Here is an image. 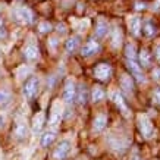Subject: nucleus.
Segmentation results:
<instances>
[{
	"label": "nucleus",
	"mask_w": 160,
	"mask_h": 160,
	"mask_svg": "<svg viewBox=\"0 0 160 160\" xmlns=\"http://www.w3.org/2000/svg\"><path fill=\"white\" fill-rule=\"evenodd\" d=\"M12 100V92L8 88H0V107L8 106Z\"/></svg>",
	"instance_id": "2eb2a0df"
},
{
	"label": "nucleus",
	"mask_w": 160,
	"mask_h": 160,
	"mask_svg": "<svg viewBox=\"0 0 160 160\" xmlns=\"http://www.w3.org/2000/svg\"><path fill=\"white\" fill-rule=\"evenodd\" d=\"M38 28H40V32H47V31L52 29V25H50L49 22H41Z\"/></svg>",
	"instance_id": "bb28decb"
},
{
	"label": "nucleus",
	"mask_w": 160,
	"mask_h": 160,
	"mask_svg": "<svg viewBox=\"0 0 160 160\" xmlns=\"http://www.w3.org/2000/svg\"><path fill=\"white\" fill-rule=\"evenodd\" d=\"M25 134H27V128L19 123V125L16 126V129H15V135L18 137V138H24Z\"/></svg>",
	"instance_id": "a878e982"
},
{
	"label": "nucleus",
	"mask_w": 160,
	"mask_h": 160,
	"mask_svg": "<svg viewBox=\"0 0 160 160\" xmlns=\"http://www.w3.org/2000/svg\"><path fill=\"white\" fill-rule=\"evenodd\" d=\"M121 88L128 97H131L134 94V81H132V78L128 73H123L121 77Z\"/></svg>",
	"instance_id": "423d86ee"
},
{
	"label": "nucleus",
	"mask_w": 160,
	"mask_h": 160,
	"mask_svg": "<svg viewBox=\"0 0 160 160\" xmlns=\"http://www.w3.org/2000/svg\"><path fill=\"white\" fill-rule=\"evenodd\" d=\"M129 28H131L132 34L134 35H140V29H141V19L138 16H134L129 19Z\"/></svg>",
	"instance_id": "6ab92c4d"
},
{
	"label": "nucleus",
	"mask_w": 160,
	"mask_h": 160,
	"mask_svg": "<svg viewBox=\"0 0 160 160\" xmlns=\"http://www.w3.org/2000/svg\"><path fill=\"white\" fill-rule=\"evenodd\" d=\"M54 140H56V131H47L43 137H41V146L43 147L52 146Z\"/></svg>",
	"instance_id": "a211bd4d"
},
{
	"label": "nucleus",
	"mask_w": 160,
	"mask_h": 160,
	"mask_svg": "<svg viewBox=\"0 0 160 160\" xmlns=\"http://www.w3.org/2000/svg\"><path fill=\"white\" fill-rule=\"evenodd\" d=\"M138 128H140V132L142 134V137L147 138V140L154 137V126H153L150 119L144 116V115L138 116Z\"/></svg>",
	"instance_id": "f03ea898"
},
{
	"label": "nucleus",
	"mask_w": 160,
	"mask_h": 160,
	"mask_svg": "<svg viewBox=\"0 0 160 160\" xmlns=\"http://www.w3.org/2000/svg\"><path fill=\"white\" fill-rule=\"evenodd\" d=\"M40 81L37 77H29L24 84V96L27 100H32V98L38 94Z\"/></svg>",
	"instance_id": "f257e3e1"
},
{
	"label": "nucleus",
	"mask_w": 160,
	"mask_h": 160,
	"mask_svg": "<svg viewBox=\"0 0 160 160\" xmlns=\"http://www.w3.org/2000/svg\"><path fill=\"white\" fill-rule=\"evenodd\" d=\"M112 98H113V102L116 103V106L122 110L123 116L125 118L129 116V110H128V107H126V104H125V102H123V98H122L121 94H119V92H113V94H112Z\"/></svg>",
	"instance_id": "ddd939ff"
},
{
	"label": "nucleus",
	"mask_w": 160,
	"mask_h": 160,
	"mask_svg": "<svg viewBox=\"0 0 160 160\" xmlns=\"http://www.w3.org/2000/svg\"><path fill=\"white\" fill-rule=\"evenodd\" d=\"M60 116H62V107L59 104V102H54L53 106H52V115H50V125L56 126L58 122L60 121Z\"/></svg>",
	"instance_id": "9b49d317"
},
{
	"label": "nucleus",
	"mask_w": 160,
	"mask_h": 160,
	"mask_svg": "<svg viewBox=\"0 0 160 160\" xmlns=\"http://www.w3.org/2000/svg\"><path fill=\"white\" fill-rule=\"evenodd\" d=\"M24 56L27 60H29V62H34V60H37L40 56V50L38 47L35 46V44H28L27 47H25L24 50Z\"/></svg>",
	"instance_id": "9d476101"
},
{
	"label": "nucleus",
	"mask_w": 160,
	"mask_h": 160,
	"mask_svg": "<svg viewBox=\"0 0 160 160\" xmlns=\"http://www.w3.org/2000/svg\"><path fill=\"white\" fill-rule=\"evenodd\" d=\"M126 65H128V68H129V71H131V73L135 77V79L138 81V82H144V75H142V72H141V68L140 65H137L135 60H126Z\"/></svg>",
	"instance_id": "1a4fd4ad"
},
{
	"label": "nucleus",
	"mask_w": 160,
	"mask_h": 160,
	"mask_svg": "<svg viewBox=\"0 0 160 160\" xmlns=\"http://www.w3.org/2000/svg\"><path fill=\"white\" fill-rule=\"evenodd\" d=\"M109 25H107V22L104 19H98L97 25H96V35H97L98 38H103L104 35L107 34V31H109Z\"/></svg>",
	"instance_id": "dca6fc26"
},
{
	"label": "nucleus",
	"mask_w": 160,
	"mask_h": 160,
	"mask_svg": "<svg viewBox=\"0 0 160 160\" xmlns=\"http://www.w3.org/2000/svg\"><path fill=\"white\" fill-rule=\"evenodd\" d=\"M44 122H46V115H44V112H38L37 115H34V118H32V131L40 132L43 129Z\"/></svg>",
	"instance_id": "f8f14e48"
},
{
	"label": "nucleus",
	"mask_w": 160,
	"mask_h": 160,
	"mask_svg": "<svg viewBox=\"0 0 160 160\" xmlns=\"http://www.w3.org/2000/svg\"><path fill=\"white\" fill-rule=\"evenodd\" d=\"M69 151H71V142H69V140H62L58 144V147L53 150V153H52V159L65 160L66 156L69 154Z\"/></svg>",
	"instance_id": "7ed1b4c3"
},
{
	"label": "nucleus",
	"mask_w": 160,
	"mask_h": 160,
	"mask_svg": "<svg viewBox=\"0 0 160 160\" xmlns=\"http://www.w3.org/2000/svg\"><path fill=\"white\" fill-rule=\"evenodd\" d=\"M122 44V32H121V29H115L113 31V37H112V46L113 47H119Z\"/></svg>",
	"instance_id": "b1692460"
},
{
	"label": "nucleus",
	"mask_w": 160,
	"mask_h": 160,
	"mask_svg": "<svg viewBox=\"0 0 160 160\" xmlns=\"http://www.w3.org/2000/svg\"><path fill=\"white\" fill-rule=\"evenodd\" d=\"M98 50H100V44L97 41H94V40H90V41L84 44V47L81 49V54L85 56V58H90V56L97 53Z\"/></svg>",
	"instance_id": "6e6552de"
},
{
	"label": "nucleus",
	"mask_w": 160,
	"mask_h": 160,
	"mask_svg": "<svg viewBox=\"0 0 160 160\" xmlns=\"http://www.w3.org/2000/svg\"><path fill=\"white\" fill-rule=\"evenodd\" d=\"M78 46H79V37L73 35V37H71V38L66 41V44H65V49H66V52H68V53H73V52L78 49Z\"/></svg>",
	"instance_id": "f3484780"
},
{
	"label": "nucleus",
	"mask_w": 160,
	"mask_h": 160,
	"mask_svg": "<svg viewBox=\"0 0 160 160\" xmlns=\"http://www.w3.org/2000/svg\"><path fill=\"white\" fill-rule=\"evenodd\" d=\"M134 160H142V159H140V157H135V159H134Z\"/></svg>",
	"instance_id": "c756f323"
},
{
	"label": "nucleus",
	"mask_w": 160,
	"mask_h": 160,
	"mask_svg": "<svg viewBox=\"0 0 160 160\" xmlns=\"http://www.w3.org/2000/svg\"><path fill=\"white\" fill-rule=\"evenodd\" d=\"M156 58H157V60L160 62V47H157V50H156Z\"/></svg>",
	"instance_id": "c85d7f7f"
},
{
	"label": "nucleus",
	"mask_w": 160,
	"mask_h": 160,
	"mask_svg": "<svg viewBox=\"0 0 160 160\" xmlns=\"http://www.w3.org/2000/svg\"><path fill=\"white\" fill-rule=\"evenodd\" d=\"M94 77L98 81H107L112 77V66L109 63H98L94 68Z\"/></svg>",
	"instance_id": "20e7f679"
},
{
	"label": "nucleus",
	"mask_w": 160,
	"mask_h": 160,
	"mask_svg": "<svg viewBox=\"0 0 160 160\" xmlns=\"http://www.w3.org/2000/svg\"><path fill=\"white\" fill-rule=\"evenodd\" d=\"M87 96H88L87 87H85L84 84H81V85L78 87V96H77L78 103H79V104H85V103H87Z\"/></svg>",
	"instance_id": "aec40b11"
},
{
	"label": "nucleus",
	"mask_w": 160,
	"mask_h": 160,
	"mask_svg": "<svg viewBox=\"0 0 160 160\" xmlns=\"http://www.w3.org/2000/svg\"><path fill=\"white\" fill-rule=\"evenodd\" d=\"M15 16L21 21V22H24V24H32L34 22V15L29 9L27 8H21V9H16L15 10Z\"/></svg>",
	"instance_id": "0eeeda50"
},
{
	"label": "nucleus",
	"mask_w": 160,
	"mask_h": 160,
	"mask_svg": "<svg viewBox=\"0 0 160 160\" xmlns=\"http://www.w3.org/2000/svg\"><path fill=\"white\" fill-rule=\"evenodd\" d=\"M153 98H154V102H156V103H159V104H160V88H156V90H154Z\"/></svg>",
	"instance_id": "cd10ccee"
},
{
	"label": "nucleus",
	"mask_w": 160,
	"mask_h": 160,
	"mask_svg": "<svg viewBox=\"0 0 160 160\" xmlns=\"http://www.w3.org/2000/svg\"><path fill=\"white\" fill-rule=\"evenodd\" d=\"M140 62L144 68H148L151 65V58H150V53L147 50H141L140 52Z\"/></svg>",
	"instance_id": "412c9836"
},
{
	"label": "nucleus",
	"mask_w": 160,
	"mask_h": 160,
	"mask_svg": "<svg viewBox=\"0 0 160 160\" xmlns=\"http://www.w3.org/2000/svg\"><path fill=\"white\" fill-rule=\"evenodd\" d=\"M125 54L129 60H135V46H134V44H126Z\"/></svg>",
	"instance_id": "393cba45"
},
{
	"label": "nucleus",
	"mask_w": 160,
	"mask_h": 160,
	"mask_svg": "<svg viewBox=\"0 0 160 160\" xmlns=\"http://www.w3.org/2000/svg\"><path fill=\"white\" fill-rule=\"evenodd\" d=\"M91 98L92 102H102L103 98H104V91H103L100 87H94L92 88V92H91Z\"/></svg>",
	"instance_id": "5701e85b"
},
{
	"label": "nucleus",
	"mask_w": 160,
	"mask_h": 160,
	"mask_svg": "<svg viewBox=\"0 0 160 160\" xmlns=\"http://www.w3.org/2000/svg\"><path fill=\"white\" fill-rule=\"evenodd\" d=\"M75 91H77V88H75V82H73V79H66V84H65V90H63V100L66 104H72L73 100H75Z\"/></svg>",
	"instance_id": "39448f33"
},
{
	"label": "nucleus",
	"mask_w": 160,
	"mask_h": 160,
	"mask_svg": "<svg viewBox=\"0 0 160 160\" xmlns=\"http://www.w3.org/2000/svg\"><path fill=\"white\" fill-rule=\"evenodd\" d=\"M142 34L146 35V37H153L156 34V27L151 24L150 21H147L144 27H142Z\"/></svg>",
	"instance_id": "4be33fe9"
},
{
	"label": "nucleus",
	"mask_w": 160,
	"mask_h": 160,
	"mask_svg": "<svg viewBox=\"0 0 160 160\" xmlns=\"http://www.w3.org/2000/svg\"><path fill=\"white\" fill-rule=\"evenodd\" d=\"M106 123H107V116L106 115H98L96 116L94 122H92V129L96 132H100L106 128Z\"/></svg>",
	"instance_id": "4468645a"
}]
</instances>
